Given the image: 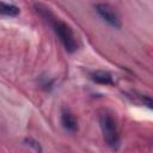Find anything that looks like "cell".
<instances>
[{
    "mask_svg": "<svg viewBox=\"0 0 153 153\" xmlns=\"http://www.w3.org/2000/svg\"><path fill=\"white\" fill-rule=\"evenodd\" d=\"M19 12H20V10L16 5L0 1V14L8 16V17H14V16H18Z\"/></svg>",
    "mask_w": 153,
    "mask_h": 153,
    "instance_id": "6",
    "label": "cell"
},
{
    "mask_svg": "<svg viewBox=\"0 0 153 153\" xmlns=\"http://www.w3.org/2000/svg\"><path fill=\"white\" fill-rule=\"evenodd\" d=\"M90 76L97 84H102V85H112L114 84L112 75L106 71H94L90 74Z\"/></svg>",
    "mask_w": 153,
    "mask_h": 153,
    "instance_id": "5",
    "label": "cell"
},
{
    "mask_svg": "<svg viewBox=\"0 0 153 153\" xmlns=\"http://www.w3.org/2000/svg\"><path fill=\"white\" fill-rule=\"evenodd\" d=\"M49 20L53 25V29H54L55 33L57 35L61 43L63 44L65 49L68 53H74L78 49V42H76L75 35H74L73 30L71 29V26L68 24H66L65 22L60 20V19L53 18V16L49 18Z\"/></svg>",
    "mask_w": 153,
    "mask_h": 153,
    "instance_id": "1",
    "label": "cell"
},
{
    "mask_svg": "<svg viewBox=\"0 0 153 153\" xmlns=\"http://www.w3.org/2000/svg\"><path fill=\"white\" fill-rule=\"evenodd\" d=\"M97 13L99 14V17L106 22L109 25H111L112 27H116V29H120L121 27V19H120V16L117 14V12L115 11L114 7H111L109 4H97L94 6Z\"/></svg>",
    "mask_w": 153,
    "mask_h": 153,
    "instance_id": "3",
    "label": "cell"
},
{
    "mask_svg": "<svg viewBox=\"0 0 153 153\" xmlns=\"http://www.w3.org/2000/svg\"><path fill=\"white\" fill-rule=\"evenodd\" d=\"M61 123H62L63 128H65L66 130L71 131V133H74V131L78 130V121H76L75 116H74L72 112L67 111V110L62 111V115H61Z\"/></svg>",
    "mask_w": 153,
    "mask_h": 153,
    "instance_id": "4",
    "label": "cell"
},
{
    "mask_svg": "<svg viewBox=\"0 0 153 153\" xmlns=\"http://www.w3.org/2000/svg\"><path fill=\"white\" fill-rule=\"evenodd\" d=\"M99 123L105 142L111 148H117L120 145V134L117 130V124L115 118L110 114L103 112L99 116Z\"/></svg>",
    "mask_w": 153,
    "mask_h": 153,
    "instance_id": "2",
    "label": "cell"
}]
</instances>
